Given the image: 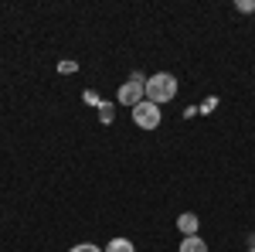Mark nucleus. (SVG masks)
I'll return each instance as SVG.
<instances>
[{
  "label": "nucleus",
  "mask_w": 255,
  "mask_h": 252,
  "mask_svg": "<svg viewBox=\"0 0 255 252\" xmlns=\"http://www.w3.org/2000/svg\"><path fill=\"white\" fill-rule=\"evenodd\" d=\"M177 96V78L170 75V72H160V75L153 78H146V99L150 102H167V99H174Z\"/></svg>",
  "instance_id": "f257e3e1"
},
{
  "label": "nucleus",
  "mask_w": 255,
  "mask_h": 252,
  "mask_svg": "<svg viewBox=\"0 0 255 252\" xmlns=\"http://www.w3.org/2000/svg\"><path fill=\"white\" fill-rule=\"evenodd\" d=\"M133 123H136L139 130H157V126H160V109H157V102L143 99L139 106H133Z\"/></svg>",
  "instance_id": "f03ea898"
},
{
  "label": "nucleus",
  "mask_w": 255,
  "mask_h": 252,
  "mask_svg": "<svg viewBox=\"0 0 255 252\" xmlns=\"http://www.w3.org/2000/svg\"><path fill=\"white\" fill-rule=\"evenodd\" d=\"M143 99H146V78L136 72V75L119 89V102H123V106H139Z\"/></svg>",
  "instance_id": "7ed1b4c3"
},
{
  "label": "nucleus",
  "mask_w": 255,
  "mask_h": 252,
  "mask_svg": "<svg viewBox=\"0 0 255 252\" xmlns=\"http://www.w3.org/2000/svg\"><path fill=\"white\" fill-rule=\"evenodd\" d=\"M177 225H180V232H184V235H197V215L184 212L180 218H177Z\"/></svg>",
  "instance_id": "20e7f679"
},
{
  "label": "nucleus",
  "mask_w": 255,
  "mask_h": 252,
  "mask_svg": "<svg viewBox=\"0 0 255 252\" xmlns=\"http://www.w3.org/2000/svg\"><path fill=\"white\" fill-rule=\"evenodd\" d=\"M180 252H208V246H204V239H197V235H187V239L180 242Z\"/></svg>",
  "instance_id": "39448f33"
},
{
  "label": "nucleus",
  "mask_w": 255,
  "mask_h": 252,
  "mask_svg": "<svg viewBox=\"0 0 255 252\" xmlns=\"http://www.w3.org/2000/svg\"><path fill=\"white\" fill-rule=\"evenodd\" d=\"M106 252H133V242H129V239H113V242L106 246Z\"/></svg>",
  "instance_id": "423d86ee"
},
{
  "label": "nucleus",
  "mask_w": 255,
  "mask_h": 252,
  "mask_svg": "<svg viewBox=\"0 0 255 252\" xmlns=\"http://www.w3.org/2000/svg\"><path fill=\"white\" fill-rule=\"evenodd\" d=\"M99 119H102V123H113V106H109V102L99 106Z\"/></svg>",
  "instance_id": "0eeeda50"
},
{
  "label": "nucleus",
  "mask_w": 255,
  "mask_h": 252,
  "mask_svg": "<svg viewBox=\"0 0 255 252\" xmlns=\"http://www.w3.org/2000/svg\"><path fill=\"white\" fill-rule=\"evenodd\" d=\"M238 10H245V14H249V10H255V3H252V0H238Z\"/></svg>",
  "instance_id": "6e6552de"
},
{
  "label": "nucleus",
  "mask_w": 255,
  "mask_h": 252,
  "mask_svg": "<svg viewBox=\"0 0 255 252\" xmlns=\"http://www.w3.org/2000/svg\"><path fill=\"white\" fill-rule=\"evenodd\" d=\"M75 68H79L75 61H61V65H58V72H75Z\"/></svg>",
  "instance_id": "1a4fd4ad"
},
{
  "label": "nucleus",
  "mask_w": 255,
  "mask_h": 252,
  "mask_svg": "<svg viewBox=\"0 0 255 252\" xmlns=\"http://www.w3.org/2000/svg\"><path fill=\"white\" fill-rule=\"evenodd\" d=\"M72 252H99V249H96V246H75Z\"/></svg>",
  "instance_id": "9d476101"
},
{
  "label": "nucleus",
  "mask_w": 255,
  "mask_h": 252,
  "mask_svg": "<svg viewBox=\"0 0 255 252\" xmlns=\"http://www.w3.org/2000/svg\"><path fill=\"white\" fill-rule=\"evenodd\" d=\"M249 252H255V249H249Z\"/></svg>",
  "instance_id": "9b49d317"
}]
</instances>
